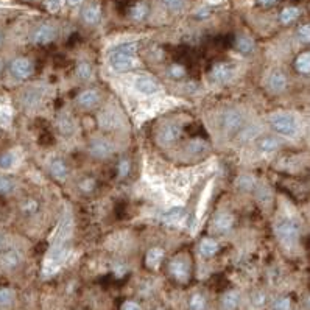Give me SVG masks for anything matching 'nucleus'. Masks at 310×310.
<instances>
[{"mask_svg":"<svg viewBox=\"0 0 310 310\" xmlns=\"http://www.w3.org/2000/svg\"><path fill=\"white\" fill-rule=\"evenodd\" d=\"M137 52L136 43H125L114 47L109 53V66L117 73H127L134 67V56Z\"/></svg>","mask_w":310,"mask_h":310,"instance_id":"obj_1","label":"nucleus"},{"mask_svg":"<svg viewBox=\"0 0 310 310\" xmlns=\"http://www.w3.org/2000/svg\"><path fill=\"white\" fill-rule=\"evenodd\" d=\"M272 127L276 133L282 136H295L298 131V123L293 115L288 114H276L272 117Z\"/></svg>","mask_w":310,"mask_h":310,"instance_id":"obj_2","label":"nucleus"},{"mask_svg":"<svg viewBox=\"0 0 310 310\" xmlns=\"http://www.w3.org/2000/svg\"><path fill=\"white\" fill-rule=\"evenodd\" d=\"M276 234L282 243L290 246L299 237V226H298V223H295L292 220H285L276 226Z\"/></svg>","mask_w":310,"mask_h":310,"instance_id":"obj_3","label":"nucleus"},{"mask_svg":"<svg viewBox=\"0 0 310 310\" xmlns=\"http://www.w3.org/2000/svg\"><path fill=\"white\" fill-rule=\"evenodd\" d=\"M10 69H11L13 76H16L17 80H27V78H30L33 70H34L33 63L28 58H16L11 63Z\"/></svg>","mask_w":310,"mask_h":310,"instance_id":"obj_4","label":"nucleus"},{"mask_svg":"<svg viewBox=\"0 0 310 310\" xmlns=\"http://www.w3.org/2000/svg\"><path fill=\"white\" fill-rule=\"evenodd\" d=\"M243 125V117L239 111L236 109H229L226 111L224 115H223V128L224 131L228 133H236L242 128Z\"/></svg>","mask_w":310,"mask_h":310,"instance_id":"obj_5","label":"nucleus"},{"mask_svg":"<svg viewBox=\"0 0 310 310\" xmlns=\"http://www.w3.org/2000/svg\"><path fill=\"white\" fill-rule=\"evenodd\" d=\"M67 253H69V250L61 243H58L52 248L50 253H49V259H47V265H52V270H50L52 273H55L58 270V266L66 260Z\"/></svg>","mask_w":310,"mask_h":310,"instance_id":"obj_6","label":"nucleus"},{"mask_svg":"<svg viewBox=\"0 0 310 310\" xmlns=\"http://www.w3.org/2000/svg\"><path fill=\"white\" fill-rule=\"evenodd\" d=\"M56 37V30L55 27L49 25V24H44L36 28V31L33 33V41L34 44H39V46H46V44H50L52 41H55Z\"/></svg>","mask_w":310,"mask_h":310,"instance_id":"obj_7","label":"nucleus"},{"mask_svg":"<svg viewBox=\"0 0 310 310\" xmlns=\"http://www.w3.org/2000/svg\"><path fill=\"white\" fill-rule=\"evenodd\" d=\"M170 273L175 279L181 281V282H185L189 279V275H190V270H189V263L185 262L184 259L178 257V259H173L170 262Z\"/></svg>","mask_w":310,"mask_h":310,"instance_id":"obj_8","label":"nucleus"},{"mask_svg":"<svg viewBox=\"0 0 310 310\" xmlns=\"http://www.w3.org/2000/svg\"><path fill=\"white\" fill-rule=\"evenodd\" d=\"M136 89L140 92V94H145V95H153L159 91V85L158 81L151 76H139L134 83Z\"/></svg>","mask_w":310,"mask_h":310,"instance_id":"obj_9","label":"nucleus"},{"mask_svg":"<svg viewBox=\"0 0 310 310\" xmlns=\"http://www.w3.org/2000/svg\"><path fill=\"white\" fill-rule=\"evenodd\" d=\"M89 151L95 158H106L112 153V147H111V143L106 142L105 139H95L91 143Z\"/></svg>","mask_w":310,"mask_h":310,"instance_id":"obj_10","label":"nucleus"},{"mask_svg":"<svg viewBox=\"0 0 310 310\" xmlns=\"http://www.w3.org/2000/svg\"><path fill=\"white\" fill-rule=\"evenodd\" d=\"M231 76H232V67L226 63L215 64L212 72H211V78L215 83H226L228 80H231Z\"/></svg>","mask_w":310,"mask_h":310,"instance_id":"obj_11","label":"nucleus"},{"mask_svg":"<svg viewBox=\"0 0 310 310\" xmlns=\"http://www.w3.org/2000/svg\"><path fill=\"white\" fill-rule=\"evenodd\" d=\"M181 133H182V130H181L179 125L170 123V125H165L162 128V131L159 134V139L164 143H172V142H175V140H178L181 137Z\"/></svg>","mask_w":310,"mask_h":310,"instance_id":"obj_12","label":"nucleus"},{"mask_svg":"<svg viewBox=\"0 0 310 310\" xmlns=\"http://www.w3.org/2000/svg\"><path fill=\"white\" fill-rule=\"evenodd\" d=\"M81 17H83V20H85L86 24L95 25V24H98V20L101 19V10H100L98 5L91 4V5H88L86 8H83Z\"/></svg>","mask_w":310,"mask_h":310,"instance_id":"obj_13","label":"nucleus"},{"mask_svg":"<svg viewBox=\"0 0 310 310\" xmlns=\"http://www.w3.org/2000/svg\"><path fill=\"white\" fill-rule=\"evenodd\" d=\"M100 97H98V92L94 91V89H89V91H83L78 97H76V103L83 108H92L98 103Z\"/></svg>","mask_w":310,"mask_h":310,"instance_id":"obj_14","label":"nucleus"},{"mask_svg":"<svg viewBox=\"0 0 310 310\" xmlns=\"http://www.w3.org/2000/svg\"><path fill=\"white\" fill-rule=\"evenodd\" d=\"M19 262H20V257L14 250H7L0 254V266L5 268V270H13V268L19 265Z\"/></svg>","mask_w":310,"mask_h":310,"instance_id":"obj_15","label":"nucleus"},{"mask_svg":"<svg viewBox=\"0 0 310 310\" xmlns=\"http://www.w3.org/2000/svg\"><path fill=\"white\" fill-rule=\"evenodd\" d=\"M268 85H270V89L273 92H282L287 88V76L282 72L276 70L272 73L270 80H268Z\"/></svg>","mask_w":310,"mask_h":310,"instance_id":"obj_16","label":"nucleus"},{"mask_svg":"<svg viewBox=\"0 0 310 310\" xmlns=\"http://www.w3.org/2000/svg\"><path fill=\"white\" fill-rule=\"evenodd\" d=\"M232 217L229 214H226V212H221L215 217L214 220V226H215V229L220 231V232H226V231H229L232 228Z\"/></svg>","mask_w":310,"mask_h":310,"instance_id":"obj_17","label":"nucleus"},{"mask_svg":"<svg viewBox=\"0 0 310 310\" xmlns=\"http://www.w3.org/2000/svg\"><path fill=\"white\" fill-rule=\"evenodd\" d=\"M50 172L52 175L58 179V181H64L69 175V170H67V165L61 161V159H55L52 161L50 164Z\"/></svg>","mask_w":310,"mask_h":310,"instance_id":"obj_18","label":"nucleus"},{"mask_svg":"<svg viewBox=\"0 0 310 310\" xmlns=\"http://www.w3.org/2000/svg\"><path fill=\"white\" fill-rule=\"evenodd\" d=\"M299 16H301L299 8H296V7H287V8H284V10L281 11L279 19H281V22H282V24L288 25V24L295 22V20H296Z\"/></svg>","mask_w":310,"mask_h":310,"instance_id":"obj_19","label":"nucleus"},{"mask_svg":"<svg viewBox=\"0 0 310 310\" xmlns=\"http://www.w3.org/2000/svg\"><path fill=\"white\" fill-rule=\"evenodd\" d=\"M162 259H164V251L161 250V248H151V250L147 253L145 262H147V266L158 268L161 265Z\"/></svg>","mask_w":310,"mask_h":310,"instance_id":"obj_20","label":"nucleus"},{"mask_svg":"<svg viewBox=\"0 0 310 310\" xmlns=\"http://www.w3.org/2000/svg\"><path fill=\"white\" fill-rule=\"evenodd\" d=\"M217 251H218V243L212 239H204L200 243V253L206 257H211V256L217 254Z\"/></svg>","mask_w":310,"mask_h":310,"instance_id":"obj_21","label":"nucleus"},{"mask_svg":"<svg viewBox=\"0 0 310 310\" xmlns=\"http://www.w3.org/2000/svg\"><path fill=\"white\" fill-rule=\"evenodd\" d=\"M236 47L240 53H251L254 50V41L250 36H239L236 41Z\"/></svg>","mask_w":310,"mask_h":310,"instance_id":"obj_22","label":"nucleus"},{"mask_svg":"<svg viewBox=\"0 0 310 310\" xmlns=\"http://www.w3.org/2000/svg\"><path fill=\"white\" fill-rule=\"evenodd\" d=\"M239 301H240L239 293H236V292H228V293L223 296V299H221V307H223L224 310H236L237 305H239Z\"/></svg>","mask_w":310,"mask_h":310,"instance_id":"obj_23","label":"nucleus"},{"mask_svg":"<svg viewBox=\"0 0 310 310\" xmlns=\"http://www.w3.org/2000/svg\"><path fill=\"white\" fill-rule=\"evenodd\" d=\"M295 67L299 73H305V75L308 73V70H310V53L308 52H304L296 58Z\"/></svg>","mask_w":310,"mask_h":310,"instance_id":"obj_24","label":"nucleus"},{"mask_svg":"<svg viewBox=\"0 0 310 310\" xmlns=\"http://www.w3.org/2000/svg\"><path fill=\"white\" fill-rule=\"evenodd\" d=\"M182 217H184V209L181 208V206H176V208L169 209L167 212L162 215V221H165V223H176Z\"/></svg>","mask_w":310,"mask_h":310,"instance_id":"obj_25","label":"nucleus"},{"mask_svg":"<svg viewBox=\"0 0 310 310\" xmlns=\"http://www.w3.org/2000/svg\"><path fill=\"white\" fill-rule=\"evenodd\" d=\"M278 147H279V142H278L275 137H263V139H260V142H259V148H260V151H263V153L275 151V150H278Z\"/></svg>","mask_w":310,"mask_h":310,"instance_id":"obj_26","label":"nucleus"},{"mask_svg":"<svg viewBox=\"0 0 310 310\" xmlns=\"http://www.w3.org/2000/svg\"><path fill=\"white\" fill-rule=\"evenodd\" d=\"M147 16H148V7L145 4L139 2L131 8V17L134 20H143Z\"/></svg>","mask_w":310,"mask_h":310,"instance_id":"obj_27","label":"nucleus"},{"mask_svg":"<svg viewBox=\"0 0 310 310\" xmlns=\"http://www.w3.org/2000/svg\"><path fill=\"white\" fill-rule=\"evenodd\" d=\"M11 117H13L11 108L8 105H5L4 101H0V125L8 127L10 122H11Z\"/></svg>","mask_w":310,"mask_h":310,"instance_id":"obj_28","label":"nucleus"},{"mask_svg":"<svg viewBox=\"0 0 310 310\" xmlns=\"http://www.w3.org/2000/svg\"><path fill=\"white\" fill-rule=\"evenodd\" d=\"M14 301V292L11 288H0V307H8Z\"/></svg>","mask_w":310,"mask_h":310,"instance_id":"obj_29","label":"nucleus"},{"mask_svg":"<svg viewBox=\"0 0 310 310\" xmlns=\"http://www.w3.org/2000/svg\"><path fill=\"white\" fill-rule=\"evenodd\" d=\"M189 307H190V310H204L206 308V298L203 295H200V293L193 295L190 298Z\"/></svg>","mask_w":310,"mask_h":310,"instance_id":"obj_30","label":"nucleus"},{"mask_svg":"<svg viewBox=\"0 0 310 310\" xmlns=\"http://www.w3.org/2000/svg\"><path fill=\"white\" fill-rule=\"evenodd\" d=\"M76 76L80 78V80H89L91 76H92V69H91V66L88 64V63H81V64H78L76 66Z\"/></svg>","mask_w":310,"mask_h":310,"instance_id":"obj_31","label":"nucleus"},{"mask_svg":"<svg viewBox=\"0 0 310 310\" xmlns=\"http://www.w3.org/2000/svg\"><path fill=\"white\" fill-rule=\"evenodd\" d=\"M14 189V182L8 178V176H0V193L5 195L13 192Z\"/></svg>","mask_w":310,"mask_h":310,"instance_id":"obj_32","label":"nucleus"},{"mask_svg":"<svg viewBox=\"0 0 310 310\" xmlns=\"http://www.w3.org/2000/svg\"><path fill=\"white\" fill-rule=\"evenodd\" d=\"M162 4L170 11H181L185 5V0H162Z\"/></svg>","mask_w":310,"mask_h":310,"instance_id":"obj_33","label":"nucleus"},{"mask_svg":"<svg viewBox=\"0 0 310 310\" xmlns=\"http://www.w3.org/2000/svg\"><path fill=\"white\" fill-rule=\"evenodd\" d=\"M63 2L64 0H44V7L50 13H58L61 7H63Z\"/></svg>","mask_w":310,"mask_h":310,"instance_id":"obj_34","label":"nucleus"},{"mask_svg":"<svg viewBox=\"0 0 310 310\" xmlns=\"http://www.w3.org/2000/svg\"><path fill=\"white\" fill-rule=\"evenodd\" d=\"M14 164V154L13 153H4L0 154V167L2 169H10Z\"/></svg>","mask_w":310,"mask_h":310,"instance_id":"obj_35","label":"nucleus"},{"mask_svg":"<svg viewBox=\"0 0 310 310\" xmlns=\"http://www.w3.org/2000/svg\"><path fill=\"white\" fill-rule=\"evenodd\" d=\"M189 148H190L192 153L200 154V153H203V151L208 150V143L203 142V140H193V142L190 143V145H189Z\"/></svg>","mask_w":310,"mask_h":310,"instance_id":"obj_36","label":"nucleus"},{"mask_svg":"<svg viewBox=\"0 0 310 310\" xmlns=\"http://www.w3.org/2000/svg\"><path fill=\"white\" fill-rule=\"evenodd\" d=\"M273 310H290V299L288 298H279L273 304Z\"/></svg>","mask_w":310,"mask_h":310,"instance_id":"obj_37","label":"nucleus"},{"mask_svg":"<svg viewBox=\"0 0 310 310\" xmlns=\"http://www.w3.org/2000/svg\"><path fill=\"white\" fill-rule=\"evenodd\" d=\"M169 73H170V76H172V78L179 80V78H182V76L185 75V69H184L182 66H179V64H173V66L170 67Z\"/></svg>","mask_w":310,"mask_h":310,"instance_id":"obj_38","label":"nucleus"},{"mask_svg":"<svg viewBox=\"0 0 310 310\" xmlns=\"http://www.w3.org/2000/svg\"><path fill=\"white\" fill-rule=\"evenodd\" d=\"M298 37H299L301 43H308V39H310V27H308L307 24L302 25V27H299V30H298Z\"/></svg>","mask_w":310,"mask_h":310,"instance_id":"obj_39","label":"nucleus"},{"mask_svg":"<svg viewBox=\"0 0 310 310\" xmlns=\"http://www.w3.org/2000/svg\"><path fill=\"white\" fill-rule=\"evenodd\" d=\"M128 172H130V162L127 159L120 161V164H119V175L123 178V176L128 175Z\"/></svg>","mask_w":310,"mask_h":310,"instance_id":"obj_40","label":"nucleus"},{"mask_svg":"<svg viewBox=\"0 0 310 310\" xmlns=\"http://www.w3.org/2000/svg\"><path fill=\"white\" fill-rule=\"evenodd\" d=\"M253 304H254L256 307L263 305V304H265V295H263V293H256V295L253 296Z\"/></svg>","mask_w":310,"mask_h":310,"instance_id":"obj_41","label":"nucleus"},{"mask_svg":"<svg viewBox=\"0 0 310 310\" xmlns=\"http://www.w3.org/2000/svg\"><path fill=\"white\" fill-rule=\"evenodd\" d=\"M122 310H142V308L139 307V304H136L133 301H128V302H125L122 305Z\"/></svg>","mask_w":310,"mask_h":310,"instance_id":"obj_42","label":"nucleus"},{"mask_svg":"<svg viewBox=\"0 0 310 310\" xmlns=\"http://www.w3.org/2000/svg\"><path fill=\"white\" fill-rule=\"evenodd\" d=\"M80 187L83 189V190H91L92 187H94V179H85V181H83L81 184H80Z\"/></svg>","mask_w":310,"mask_h":310,"instance_id":"obj_43","label":"nucleus"},{"mask_svg":"<svg viewBox=\"0 0 310 310\" xmlns=\"http://www.w3.org/2000/svg\"><path fill=\"white\" fill-rule=\"evenodd\" d=\"M24 209H25V212H34V211L37 209V203H36L34 200H30V201L24 206Z\"/></svg>","mask_w":310,"mask_h":310,"instance_id":"obj_44","label":"nucleus"},{"mask_svg":"<svg viewBox=\"0 0 310 310\" xmlns=\"http://www.w3.org/2000/svg\"><path fill=\"white\" fill-rule=\"evenodd\" d=\"M278 2V0H257V4L262 7H272Z\"/></svg>","mask_w":310,"mask_h":310,"instance_id":"obj_45","label":"nucleus"},{"mask_svg":"<svg viewBox=\"0 0 310 310\" xmlns=\"http://www.w3.org/2000/svg\"><path fill=\"white\" fill-rule=\"evenodd\" d=\"M83 2H85V0H66V4L70 5V7H78V5H81Z\"/></svg>","mask_w":310,"mask_h":310,"instance_id":"obj_46","label":"nucleus"},{"mask_svg":"<svg viewBox=\"0 0 310 310\" xmlns=\"http://www.w3.org/2000/svg\"><path fill=\"white\" fill-rule=\"evenodd\" d=\"M197 16H198V17H206V16H209V10H206V8L198 10V11H197Z\"/></svg>","mask_w":310,"mask_h":310,"instance_id":"obj_47","label":"nucleus"},{"mask_svg":"<svg viewBox=\"0 0 310 310\" xmlns=\"http://www.w3.org/2000/svg\"><path fill=\"white\" fill-rule=\"evenodd\" d=\"M208 2H209L211 5H218L220 2H223V0H208Z\"/></svg>","mask_w":310,"mask_h":310,"instance_id":"obj_48","label":"nucleus"},{"mask_svg":"<svg viewBox=\"0 0 310 310\" xmlns=\"http://www.w3.org/2000/svg\"><path fill=\"white\" fill-rule=\"evenodd\" d=\"M2 44H4V34L0 33V47H2Z\"/></svg>","mask_w":310,"mask_h":310,"instance_id":"obj_49","label":"nucleus"},{"mask_svg":"<svg viewBox=\"0 0 310 310\" xmlns=\"http://www.w3.org/2000/svg\"><path fill=\"white\" fill-rule=\"evenodd\" d=\"M2 69H4V63L0 61V72H2Z\"/></svg>","mask_w":310,"mask_h":310,"instance_id":"obj_50","label":"nucleus"}]
</instances>
